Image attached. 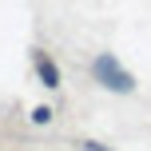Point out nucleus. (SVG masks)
Masks as SVG:
<instances>
[{
  "mask_svg": "<svg viewBox=\"0 0 151 151\" xmlns=\"http://www.w3.org/2000/svg\"><path fill=\"white\" fill-rule=\"evenodd\" d=\"M32 68H36V76H40V83L44 88H60V68L52 64V56L48 52H40V48H32Z\"/></svg>",
  "mask_w": 151,
  "mask_h": 151,
  "instance_id": "f03ea898",
  "label": "nucleus"
},
{
  "mask_svg": "<svg viewBox=\"0 0 151 151\" xmlns=\"http://www.w3.org/2000/svg\"><path fill=\"white\" fill-rule=\"evenodd\" d=\"M83 151H107L104 143H83Z\"/></svg>",
  "mask_w": 151,
  "mask_h": 151,
  "instance_id": "20e7f679",
  "label": "nucleus"
},
{
  "mask_svg": "<svg viewBox=\"0 0 151 151\" xmlns=\"http://www.w3.org/2000/svg\"><path fill=\"white\" fill-rule=\"evenodd\" d=\"M32 123H36V127L52 123V107H32Z\"/></svg>",
  "mask_w": 151,
  "mask_h": 151,
  "instance_id": "7ed1b4c3",
  "label": "nucleus"
},
{
  "mask_svg": "<svg viewBox=\"0 0 151 151\" xmlns=\"http://www.w3.org/2000/svg\"><path fill=\"white\" fill-rule=\"evenodd\" d=\"M91 76H96V83H104V88H107V91H115V96H131V91H135V76H131L127 68H119V60H115L111 52L96 56Z\"/></svg>",
  "mask_w": 151,
  "mask_h": 151,
  "instance_id": "f257e3e1",
  "label": "nucleus"
}]
</instances>
